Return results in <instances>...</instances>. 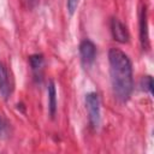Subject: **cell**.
Here are the masks:
<instances>
[{"instance_id":"6da1fadb","label":"cell","mask_w":154,"mask_h":154,"mask_svg":"<svg viewBox=\"0 0 154 154\" xmlns=\"http://www.w3.org/2000/svg\"><path fill=\"white\" fill-rule=\"evenodd\" d=\"M108 63L114 96L120 102H126L134 90L131 61L123 51L118 48H111L108 52Z\"/></svg>"},{"instance_id":"7a4b0ae2","label":"cell","mask_w":154,"mask_h":154,"mask_svg":"<svg viewBox=\"0 0 154 154\" xmlns=\"http://www.w3.org/2000/svg\"><path fill=\"white\" fill-rule=\"evenodd\" d=\"M85 108L88 111L89 123L94 129H99L101 123V108L100 97L96 93L91 91L85 95Z\"/></svg>"},{"instance_id":"3957f363","label":"cell","mask_w":154,"mask_h":154,"mask_svg":"<svg viewBox=\"0 0 154 154\" xmlns=\"http://www.w3.org/2000/svg\"><path fill=\"white\" fill-rule=\"evenodd\" d=\"M79 55H81L83 66H85V67L91 66L96 58V47H95L94 42L88 38L83 40L79 43Z\"/></svg>"},{"instance_id":"277c9868","label":"cell","mask_w":154,"mask_h":154,"mask_svg":"<svg viewBox=\"0 0 154 154\" xmlns=\"http://www.w3.org/2000/svg\"><path fill=\"white\" fill-rule=\"evenodd\" d=\"M111 34L113 38L119 42V43H128L130 35L126 29V26L118 19V18H112L111 19Z\"/></svg>"},{"instance_id":"5b68a950","label":"cell","mask_w":154,"mask_h":154,"mask_svg":"<svg viewBox=\"0 0 154 154\" xmlns=\"http://www.w3.org/2000/svg\"><path fill=\"white\" fill-rule=\"evenodd\" d=\"M140 41L143 49L149 47V36H148V20H147V7L143 6L140 12Z\"/></svg>"},{"instance_id":"8992f818","label":"cell","mask_w":154,"mask_h":154,"mask_svg":"<svg viewBox=\"0 0 154 154\" xmlns=\"http://www.w3.org/2000/svg\"><path fill=\"white\" fill-rule=\"evenodd\" d=\"M11 93L10 81H8V73L2 63H0V94L4 99H7Z\"/></svg>"},{"instance_id":"52a82bcc","label":"cell","mask_w":154,"mask_h":154,"mask_svg":"<svg viewBox=\"0 0 154 154\" xmlns=\"http://www.w3.org/2000/svg\"><path fill=\"white\" fill-rule=\"evenodd\" d=\"M29 64L31 67V71L34 72L35 77L38 78L42 75V69L45 65V59L42 54H32L29 57Z\"/></svg>"},{"instance_id":"ba28073f","label":"cell","mask_w":154,"mask_h":154,"mask_svg":"<svg viewBox=\"0 0 154 154\" xmlns=\"http://www.w3.org/2000/svg\"><path fill=\"white\" fill-rule=\"evenodd\" d=\"M48 111L51 118H54L57 112V89L53 81L48 83Z\"/></svg>"},{"instance_id":"9c48e42d","label":"cell","mask_w":154,"mask_h":154,"mask_svg":"<svg viewBox=\"0 0 154 154\" xmlns=\"http://www.w3.org/2000/svg\"><path fill=\"white\" fill-rule=\"evenodd\" d=\"M141 85H142V89L148 91V93H153V79L150 76H146L142 78V82H141Z\"/></svg>"},{"instance_id":"30bf717a","label":"cell","mask_w":154,"mask_h":154,"mask_svg":"<svg viewBox=\"0 0 154 154\" xmlns=\"http://www.w3.org/2000/svg\"><path fill=\"white\" fill-rule=\"evenodd\" d=\"M8 131H10V124L7 123V120L0 116V136L1 137H5L8 135Z\"/></svg>"},{"instance_id":"8fae6325","label":"cell","mask_w":154,"mask_h":154,"mask_svg":"<svg viewBox=\"0 0 154 154\" xmlns=\"http://www.w3.org/2000/svg\"><path fill=\"white\" fill-rule=\"evenodd\" d=\"M78 4H79V0H67L66 6H67V11H69V13H70L71 16H72V14L75 13V11L77 10Z\"/></svg>"},{"instance_id":"7c38bea8","label":"cell","mask_w":154,"mask_h":154,"mask_svg":"<svg viewBox=\"0 0 154 154\" xmlns=\"http://www.w3.org/2000/svg\"><path fill=\"white\" fill-rule=\"evenodd\" d=\"M29 1H30V4H31L32 6H34V5H35V4L37 2V0H29Z\"/></svg>"}]
</instances>
